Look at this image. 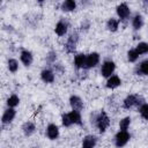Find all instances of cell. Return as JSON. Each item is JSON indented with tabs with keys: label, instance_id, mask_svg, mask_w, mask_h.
<instances>
[{
	"label": "cell",
	"instance_id": "cell-24",
	"mask_svg": "<svg viewBox=\"0 0 148 148\" xmlns=\"http://www.w3.org/2000/svg\"><path fill=\"white\" fill-rule=\"evenodd\" d=\"M131 123H132V118L130 116H126V117L121 118L119 120V124H118L119 131H128V128L131 126Z\"/></svg>",
	"mask_w": 148,
	"mask_h": 148
},
{
	"label": "cell",
	"instance_id": "cell-27",
	"mask_svg": "<svg viewBox=\"0 0 148 148\" xmlns=\"http://www.w3.org/2000/svg\"><path fill=\"white\" fill-rule=\"evenodd\" d=\"M126 57H127V61L133 64V62H136V61H138L140 54L136 52L135 49H130V50L127 51V53H126Z\"/></svg>",
	"mask_w": 148,
	"mask_h": 148
},
{
	"label": "cell",
	"instance_id": "cell-19",
	"mask_svg": "<svg viewBox=\"0 0 148 148\" xmlns=\"http://www.w3.org/2000/svg\"><path fill=\"white\" fill-rule=\"evenodd\" d=\"M86 53H76L73 59V65L76 69H84V64H86Z\"/></svg>",
	"mask_w": 148,
	"mask_h": 148
},
{
	"label": "cell",
	"instance_id": "cell-29",
	"mask_svg": "<svg viewBox=\"0 0 148 148\" xmlns=\"http://www.w3.org/2000/svg\"><path fill=\"white\" fill-rule=\"evenodd\" d=\"M134 49L136 50V52H138L140 56L147 54V53H148V43H147V42H139Z\"/></svg>",
	"mask_w": 148,
	"mask_h": 148
},
{
	"label": "cell",
	"instance_id": "cell-1",
	"mask_svg": "<svg viewBox=\"0 0 148 148\" xmlns=\"http://www.w3.org/2000/svg\"><path fill=\"white\" fill-rule=\"evenodd\" d=\"M110 123H111L110 117L106 113V111H104V110H101L99 112L95 113L94 117L91 118V124H94V126L97 128V131L101 134L106 132V130L110 126Z\"/></svg>",
	"mask_w": 148,
	"mask_h": 148
},
{
	"label": "cell",
	"instance_id": "cell-26",
	"mask_svg": "<svg viewBox=\"0 0 148 148\" xmlns=\"http://www.w3.org/2000/svg\"><path fill=\"white\" fill-rule=\"evenodd\" d=\"M18 67H20L18 61L15 58H8V60H7V68H8V71L10 73H16L18 71Z\"/></svg>",
	"mask_w": 148,
	"mask_h": 148
},
{
	"label": "cell",
	"instance_id": "cell-9",
	"mask_svg": "<svg viewBox=\"0 0 148 148\" xmlns=\"http://www.w3.org/2000/svg\"><path fill=\"white\" fill-rule=\"evenodd\" d=\"M45 135L49 140L51 141H54V140H58V138L60 136V130H59V126L54 123H50L46 128H45Z\"/></svg>",
	"mask_w": 148,
	"mask_h": 148
},
{
	"label": "cell",
	"instance_id": "cell-3",
	"mask_svg": "<svg viewBox=\"0 0 148 148\" xmlns=\"http://www.w3.org/2000/svg\"><path fill=\"white\" fill-rule=\"evenodd\" d=\"M79 40H80V35L76 31L69 34L67 39H66V42H65V44H64V49H65L66 53H68V54L74 53L76 47H77Z\"/></svg>",
	"mask_w": 148,
	"mask_h": 148
},
{
	"label": "cell",
	"instance_id": "cell-5",
	"mask_svg": "<svg viewBox=\"0 0 148 148\" xmlns=\"http://www.w3.org/2000/svg\"><path fill=\"white\" fill-rule=\"evenodd\" d=\"M114 71H116V62L113 60H111V59H106V60H104L102 62L99 73H101V75L103 77L108 79V77H110L111 75L114 74Z\"/></svg>",
	"mask_w": 148,
	"mask_h": 148
},
{
	"label": "cell",
	"instance_id": "cell-20",
	"mask_svg": "<svg viewBox=\"0 0 148 148\" xmlns=\"http://www.w3.org/2000/svg\"><path fill=\"white\" fill-rule=\"evenodd\" d=\"M76 8H77V3L74 0H65L60 3V9L65 13H72L76 10Z\"/></svg>",
	"mask_w": 148,
	"mask_h": 148
},
{
	"label": "cell",
	"instance_id": "cell-15",
	"mask_svg": "<svg viewBox=\"0 0 148 148\" xmlns=\"http://www.w3.org/2000/svg\"><path fill=\"white\" fill-rule=\"evenodd\" d=\"M97 142H98V138L95 134H87L82 139L80 148H95L97 146Z\"/></svg>",
	"mask_w": 148,
	"mask_h": 148
},
{
	"label": "cell",
	"instance_id": "cell-22",
	"mask_svg": "<svg viewBox=\"0 0 148 148\" xmlns=\"http://www.w3.org/2000/svg\"><path fill=\"white\" fill-rule=\"evenodd\" d=\"M119 24H120V21H119L118 18H116V17H110V18L106 21V23H105V28H106L108 31H110V32H116V31H118V29H119Z\"/></svg>",
	"mask_w": 148,
	"mask_h": 148
},
{
	"label": "cell",
	"instance_id": "cell-6",
	"mask_svg": "<svg viewBox=\"0 0 148 148\" xmlns=\"http://www.w3.org/2000/svg\"><path fill=\"white\" fill-rule=\"evenodd\" d=\"M116 14L120 22L127 21L131 16V7L126 2H121L116 7Z\"/></svg>",
	"mask_w": 148,
	"mask_h": 148
},
{
	"label": "cell",
	"instance_id": "cell-12",
	"mask_svg": "<svg viewBox=\"0 0 148 148\" xmlns=\"http://www.w3.org/2000/svg\"><path fill=\"white\" fill-rule=\"evenodd\" d=\"M16 117V110L13 109V108H7L2 116H1V124L2 125H9L13 123V120L15 119Z\"/></svg>",
	"mask_w": 148,
	"mask_h": 148
},
{
	"label": "cell",
	"instance_id": "cell-25",
	"mask_svg": "<svg viewBox=\"0 0 148 148\" xmlns=\"http://www.w3.org/2000/svg\"><path fill=\"white\" fill-rule=\"evenodd\" d=\"M57 59H58V54L54 50H51L46 53V57H45V61L47 65L50 66H53L56 62H57Z\"/></svg>",
	"mask_w": 148,
	"mask_h": 148
},
{
	"label": "cell",
	"instance_id": "cell-32",
	"mask_svg": "<svg viewBox=\"0 0 148 148\" xmlns=\"http://www.w3.org/2000/svg\"><path fill=\"white\" fill-rule=\"evenodd\" d=\"M52 69L54 71V73H58V74H62V73L65 72L64 66H62L61 64H58V62H56V64L52 66Z\"/></svg>",
	"mask_w": 148,
	"mask_h": 148
},
{
	"label": "cell",
	"instance_id": "cell-2",
	"mask_svg": "<svg viewBox=\"0 0 148 148\" xmlns=\"http://www.w3.org/2000/svg\"><path fill=\"white\" fill-rule=\"evenodd\" d=\"M142 103H145V99L142 98V96L136 94H128L123 99V108L125 110H131L133 108H139Z\"/></svg>",
	"mask_w": 148,
	"mask_h": 148
},
{
	"label": "cell",
	"instance_id": "cell-7",
	"mask_svg": "<svg viewBox=\"0 0 148 148\" xmlns=\"http://www.w3.org/2000/svg\"><path fill=\"white\" fill-rule=\"evenodd\" d=\"M68 30H69V22L64 17L59 18V21L54 25V34L58 37H64L67 35Z\"/></svg>",
	"mask_w": 148,
	"mask_h": 148
},
{
	"label": "cell",
	"instance_id": "cell-4",
	"mask_svg": "<svg viewBox=\"0 0 148 148\" xmlns=\"http://www.w3.org/2000/svg\"><path fill=\"white\" fill-rule=\"evenodd\" d=\"M131 140V133L128 131H118L113 136V143L116 148L125 147Z\"/></svg>",
	"mask_w": 148,
	"mask_h": 148
},
{
	"label": "cell",
	"instance_id": "cell-16",
	"mask_svg": "<svg viewBox=\"0 0 148 148\" xmlns=\"http://www.w3.org/2000/svg\"><path fill=\"white\" fill-rule=\"evenodd\" d=\"M21 131H22V133H23L24 136L29 138V136H31V135H34V134L36 133L37 127H36L35 123H32V121H30V120H27V121H24V123L22 124Z\"/></svg>",
	"mask_w": 148,
	"mask_h": 148
},
{
	"label": "cell",
	"instance_id": "cell-18",
	"mask_svg": "<svg viewBox=\"0 0 148 148\" xmlns=\"http://www.w3.org/2000/svg\"><path fill=\"white\" fill-rule=\"evenodd\" d=\"M120 86H121V79H120V76L117 75V74L111 75V76L108 77L106 81H105V87H106L108 89H110V90L117 89V88L120 87Z\"/></svg>",
	"mask_w": 148,
	"mask_h": 148
},
{
	"label": "cell",
	"instance_id": "cell-11",
	"mask_svg": "<svg viewBox=\"0 0 148 148\" xmlns=\"http://www.w3.org/2000/svg\"><path fill=\"white\" fill-rule=\"evenodd\" d=\"M20 61L22 62L23 66L30 67L34 62V54L30 50L28 49H22L20 51Z\"/></svg>",
	"mask_w": 148,
	"mask_h": 148
},
{
	"label": "cell",
	"instance_id": "cell-17",
	"mask_svg": "<svg viewBox=\"0 0 148 148\" xmlns=\"http://www.w3.org/2000/svg\"><path fill=\"white\" fill-rule=\"evenodd\" d=\"M67 116H68V119L73 125H76V126H82L83 125V120H82V116H81V112L80 111H76V110H71L69 112H67Z\"/></svg>",
	"mask_w": 148,
	"mask_h": 148
},
{
	"label": "cell",
	"instance_id": "cell-33",
	"mask_svg": "<svg viewBox=\"0 0 148 148\" xmlns=\"http://www.w3.org/2000/svg\"><path fill=\"white\" fill-rule=\"evenodd\" d=\"M32 148H38V147H32Z\"/></svg>",
	"mask_w": 148,
	"mask_h": 148
},
{
	"label": "cell",
	"instance_id": "cell-31",
	"mask_svg": "<svg viewBox=\"0 0 148 148\" xmlns=\"http://www.w3.org/2000/svg\"><path fill=\"white\" fill-rule=\"evenodd\" d=\"M60 120H61V125H62L64 127H71V126H72V124H71V121H69V119H68L67 112L61 114V118H60Z\"/></svg>",
	"mask_w": 148,
	"mask_h": 148
},
{
	"label": "cell",
	"instance_id": "cell-30",
	"mask_svg": "<svg viewBox=\"0 0 148 148\" xmlns=\"http://www.w3.org/2000/svg\"><path fill=\"white\" fill-rule=\"evenodd\" d=\"M90 25H91V23H90L89 20H83V21L81 22V24H80V30H81L82 32H87V31L90 29Z\"/></svg>",
	"mask_w": 148,
	"mask_h": 148
},
{
	"label": "cell",
	"instance_id": "cell-23",
	"mask_svg": "<svg viewBox=\"0 0 148 148\" xmlns=\"http://www.w3.org/2000/svg\"><path fill=\"white\" fill-rule=\"evenodd\" d=\"M20 97L16 95V94H12L10 96H8L7 97V99H6V105H7V108H13V109H15L16 106H18V104H20Z\"/></svg>",
	"mask_w": 148,
	"mask_h": 148
},
{
	"label": "cell",
	"instance_id": "cell-13",
	"mask_svg": "<svg viewBox=\"0 0 148 148\" xmlns=\"http://www.w3.org/2000/svg\"><path fill=\"white\" fill-rule=\"evenodd\" d=\"M69 105H71V109L72 110H76V111H82L83 108H84V103H83V99L77 96V95H71L69 96Z\"/></svg>",
	"mask_w": 148,
	"mask_h": 148
},
{
	"label": "cell",
	"instance_id": "cell-10",
	"mask_svg": "<svg viewBox=\"0 0 148 148\" xmlns=\"http://www.w3.org/2000/svg\"><path fill=\"white\" fill-rule=\"evenodd\" d=\"M39 76H40V80L46 84H51L56 80V73L51 67L43 68L40 71V73H39Z\"/></svg>",
	"mask_w": 148,
	"mask_h": 148
},
{
	"label": "cell",
	"instance_id": "cell-28",
	"mask_svg": "<svg viewBox=\"0 0 148 148\" xmlns=\"http://www.w3.org/2000/svg\"><path fill=\"white\" fill-rule=\"evenodd\" d=\"M138 112H139L140 117H141L143 120H147V121H148V103H147V102L142 103V104L138 108Z\"/></svg>",
	"mask_w": 148,
	"mask_h": 148
},
{
	"label": "cell",
	"instance_id": "cell-8",
	"mask_svg": "<svg viewBox=\"0 0 148 148\" xmlns=\"http://www.w3.org/2000/svg\"><path fill=\"white\" fill-rule=\"evenodd\" d=\"M101 61V56L98 52H90L87 54L86 58V64H84V69H91L95 68Z\"/></svg>",
	"mask_w": 148,
	"mask_h": 148
},
{
	"label": "cell",
	"instance_id": "cell-21",
	"mask_svg": "<svg viewBox=\"0 0 148 148\" xmlns=\"http://www.w3.org/2000/svg\"><path fill=\"white\" fill-rule=\"evenodd\" d=\"M135 74L140 76H148V59H143L135 67Z\"/></svg>",
	"mask_w": 148,
	"mask_h": 148
},
{
	"label": "cell",
	"instance_id": "cell-14",
	"mask_svg": "<svg viewBox=\"0 0 148 148\" xmlns=\"http://www.w3.org/2000/svg\"><path fill=\"white\" fill-rule=\"evenodd\" d=\"M131 25L133 28L134 31H139L143 28L145 25V17L142 16V14L140 13H135L133 15V17L131 18Z\"/></svg>",
	"mask_w": 148,
	"mask_h": 148
}]
</instances>
